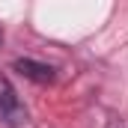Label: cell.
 <instances>
[{"instance_id": "cell-1", "label": "cell", "mask_w": 128, "mask_h": 128, "mask_svg": "<svg viewBox=\"0 0 128 128\" xmlns=\"http://www.w3.org/2000/svg\"><path fill=\"white\" fill-rule=\"evenodd\" d=\"M0 116L6 122H21L24 119V110L18 104V96L12 90V84L6 80V74H0Z\"/></svg>"}, {"instance_id": "cell-3", "label": "cell", "mask_w": 128, "mask_h": 128, "mask_svg": "<svg viewBox=\"0 0 128 128\" xmlns=\"http://www.w3.org/2000/svg\"><path fill=\"white\" fill-rule=\"evenodd\" d=\"M0 45H3V27H0Z\"/></svg>"}, {"instance_id": "cell-2", "label": "cell", "mask_w": 128, "mask_h": 128, "mask_svg": "<svg viewBox=\"0 0 128 128\" xmlns=\"http://www.w3.org/2000/svg\"><path fill=\"white\" fill-rule=\"evenodd\" d=\"M12 68L18 74H24L27 80H36V84H51L57 74H54V66H45V63H36V60H15Z\"/></svg>"}]
</instances>
